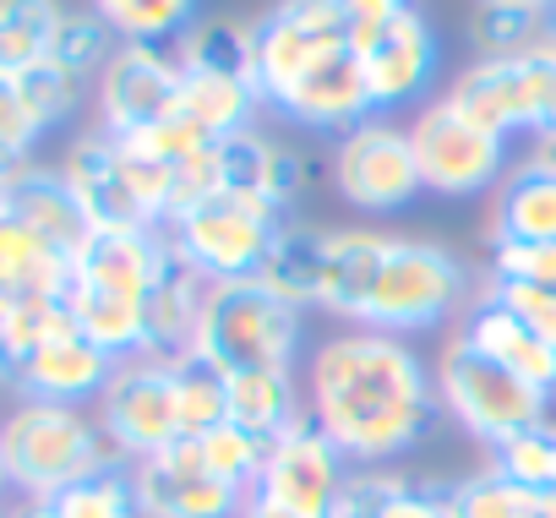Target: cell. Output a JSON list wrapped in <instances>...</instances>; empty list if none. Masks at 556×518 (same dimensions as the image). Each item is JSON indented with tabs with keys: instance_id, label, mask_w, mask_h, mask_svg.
Instances as JSON below:
<instances>
[{
	"instance_id": "1",
	"label": "cell",
	"mask_w": 556,
	"mask_h": 518,
	"mask_svg": "<svg viewBox=\"0 0 556 518\" xmlns=\"http://www.w3.org/2000/svg\"><path fill=\"white\" fill-rule=\"evenodd\" d=\"M306 415L355 469H393L437 426V377L426 355L377 328H339L306 361Z\"/></svg>"
},
{
	"instance_id": "2",
	"label": "cell",
	"mask_w": 556,
	"mask_h": 518,
	"mask_svg": "<svg viewBox=\"0 0 556 518\" xmlns=\"http://www.w3.org/2000/svg\"><path fill=\"white\" fill-rule=\"evenodd\" d=\"M256 88L273 115L328 137L377 115L339 0H278L256 17Z\"/></svg>"
},
{
	"instance_id": "3",
	"label": "cell",
	"mask_w": 556,
	"mask_h": 518,
	"mask_svg": "<svg viewBox=\"0 0 556 518\" xmlns=\"http://www.w3.org/2000/svg\"><path fill=\"white\" fill-rule=\"evenodd\" d=\"M0 458L12 469V491H23L28 502H50L66 485L121 464L93 409L39 399H17L0 415Z\"/></svg>"
},
{
	"instance_id": "4",
	"label": "cell",
	"mask_w": 556,
	"mask_h": 518,
	"mask_svg": "<svg viewBox=\"0 0 556 518\" xmlns=\"http://www.w3.org/2000/svg\"><path fill=\"white\" fill-rule=\"evenodd\" d=\"M306 344V312L273 295L262 279H229L207 285L202 328H197V361L235 371H295Z\"/></svg>"
},
{
	"instance_id": "5",
	"label": "cell",
	"mask_w": 556,
	"mask_h": 518,
	"mask_svg": "<svg viewBox=\"0 0 556 518\" xmlns=\"http://www.w3.org/2000/svg\"><path fill=\"white\" fill-rule=\"evenodd\" d=\"M475 279L458 256L437 240H415V235H388V251L377 263V279L366 290L361 323L355 328H377V333H426L442 328L447 317H464L475 301Z\"/></svg>"
},
{
	"instance_id": "6",
	"label": "cell",
	"mask_w": 556,
	"mask_h": 518,
	"mask_svg": "<svg viewBox=\"0 0 556 518\" xmlns=\"http://www.w3.org/2000/svg\"><path fill=\"white\" fill-rule=\"evenodd\" d=\"M437 404L442 415L458 420L464 437L502 447L507 437H518L534 420H551V399L540 388H529L523 377L502 371L496 361H485L464 333H447V344L437 350Z\"/></svg>"
},
{
	"instance_id": "7",
	"label": "cell",
	"mask_w": 556,
	"mask_h": 518,
	"mask_svg": "<svg viewBox=\"0 0 556 518\" xmlns=\"http://www.w3.org/2000/svg\"><path fill=\"white\" fill-rule=\"evenodd\" d=\"M447 99L485 126L491 137H545L556 115V55L551 50H518V55H475Z\"/></svg>"
},
{
	"instance_id": "8",
	"label": "cell",
	"mask_w": 556,
	"mask_h": 518,
	"mask_svg": "<svg viewBox=\"0 0 556 518\" xmlns=\"http://www.w3.org/2000/svg\"><path fill=\"white\" fill-rule=\"evenodd\" d=\"M278 224H285L278 213H267V207H256L235 191H213L207 202L169 218L164 235H169V251L186 268H197L207 285H229V279H256L262 274Z\"/></svg>"
},
{
	"instance_id": "9",
	"label": "cell",
	"mask_w": 556,
	"mask_h": 518,
	"mask_svg": "<svg viewBox=\"0 0 556 518\" xmlns=\"http://www.w3.org/2000/svg\"><path fill=\"white\" fill-rule=\"evenodd\" d=\"M93 415H99V426H104V437H110L121 464H137V458H153V453L186 442L175 361H159V355L121 361L110 388L99 393Z\"/></svg>"
},
{
	"instance_id": "10",
	"label": "cell",
	"mask_w": 556,
	"mask_h": 518,
	"mask_svg": "<svg viewBox=\"0 0 556 518\" xmlns=\"http://www.w3.org/2000/svg\"><path fill=\"white\" fill-rule=\"evenodd\" d=\"M409 142H415L420 186L431 197H485L507 175V142L475 126L447 93L415 110Z\"/></svg>"
},
{
	"instance_id": "11",
	"label": "cell",
	"mask_w": 556,
	"mask_h": 518,
	"mask_svg": "<svg viewBox=\"0 0 556 518\" xmlns=\"http://www.w3.org/2000/svg\"><path fill=\"white\" fill-rule=\"evenodd\" d=\"M333 186L361 213H399V207H409L426 191L409 126H399L393 115H366L361 126L333 137Z\"/></svg>"
},
{
	"instance_id": "12",
	"label": "cell",
	"mask_w": 556,
	"mask_h": 518,
	"mask_svg": "<svg viewBox=\"0 0 556 518\" xmlns=\"http://www.w3.org/2000/svg\"><path fill=\"white\" fill-rule=\"evenodd\" d=\"M180 77H186V66H180L175 45H121L115 61L93 83L99 131L137 137V131L169 121L175 99H180Z\"/></svg>"
},
{
	"instance_id": "13",
	"label": "cell",
	"mask_w": 556,
	"mask_h": 518,
	"mask_svg": "<svg viewBox=\"0 0 556 518\" xmlns=\"http://www.w3.org/2000/svg\"><path fill=\"white\" fill-rule=\"evenodd\" d=\"M61 175H66L88 229H159V213H153L121 137H110L99 126L72 137V148L61 153Z\"/></svg>"
},
{
	"instance_id": "14",
	"label": "cell",
	"mask_w": 556,
	"mask_h": 518,
	"mask_svg": "<svg viewBox=\"0 0 556 518\" xmlns=\"http://www.w3.org/2000/svg\"><path fill=\"white\" fill-rule=\"evenodd\" d=\"M350 458L339 453V442L306 415L295 420L290 431H278L267 442V458H262V475H256V491L251 496H267L278 507H295V513H312V518H328L344 480H350Z\"/></svg>"
},
{
	"instance_id": "15",
	"label": "cell",
	"mask_w": 556,
	"mask_h": 518,
	"mask_svg": "<svg viewBox=\"0 0 556 518\" xmlns=\"http://www.w3.org/2000/svg\"><path fill=\"white\" fill-rule=\"evenodd\" d=\"M355 55L366 66V88H371V110L393 115L404 104H426L437 66H442V39L431 28V17L420 7L399 12L393 23L371 28L355 39Z\"/></svg>"
},
{
	"instance_id": "16",
	"label": "cell",
	"mask_w": 556,
	"mask_h": 518,
	"mask_svg": "<svg viewBox=\"0 0 556 518\" xmlns=\"http://www.w3.org/2000/svg\"><path fill=\"white\" fill-rule=\"evenodd\" d=\"M131 485H137L142 518H240L245 507V491L224 485L202 464L197 442H175L153 458H137Z\"/></svg>"
},
{
	"instance_id": "17",
	"label": "cell",
	"mask_w": 556,
	"mask_h": 518,
	"mask_svg": "<svg viewBox=\"0 0 556 518\" xmlns=\"http://www.w3.org/2000/svg\"><path fill=\"white\" fill-rule=\"evenodd\" d=\"M306 186H312V164L290 142H278L256 126L218 142V191H235L278 218H290V207L306 197Z\"/></svg>"
},
{
	"instance_id": "18",
	"label": "cell",
	"mask_w": 556,
	"mask_h": 518,
	"mask_svg": "<svg viewBox=\"0 0 556 518\" xmlns=\"http://www.w3.org/2000/svg\"><path fill=\"white\" fill-rule=\"evenodd\" d=\"M485 240L496 245H551L556 240V159L551 153H529L518 159L502 186L491 191V218H485Z\"/></svg>"
},
{
	"instance_id": "19",
	"label": "cell",
	"mask_w": 556,
	"mask_h": 518,
	"mask_svg": "<svg viewBox=\"0 0 556 518\" xmlns=\"http://www.w3.org/2000/svg\"><path fill=\"white\" fill-rule=\"evenodd\" d=\"M121 361H110L99 344H88L77 328L55 333L17 377V399H39V404H77V409H93L99 393L110 388Z\"/></svg>"
},
{
	"instance_id": "20",
	"label": "cell",
	"mask_w": 556,
	"mask_h": 518,
	"mask_svg": "<svg viewBox=\"0 0 556 518\" xmlns=\"http://www.w3.org/2000/svg\"><path fill=\"white\" fill-rule=\"evenodd\" d=\"M458 333L485 355V361H496L502 371H513V377H523L529 388H540L545 399L556 393V350L523 323V317H513L502 301H491L485 290L469 301V312L458 317Z\"/></svg>"
},
{
	"instance_id": "21",
	"label": "cell",
	"mask_w": 556,
	"mask_h": 518,
	"mask_svg": "<svg viewBox=\"0 0 556 518\" xmlns=\"http://www.w3.org/2000/svg\"><path fill=\"white\" fill-rule=\"evenodd\" d=\"M333 235L328 224H306V218H285L267 245V263H262V285L273 295H285L301 312L323 306V285H328V256H333Z\"/></svg>"
},
{
	"instance_id": "22",
	"label": "cell",
	"mask_w": 556,
	"mask_h": 518,
	"mask_svg": "<svg viewBox=\"0 0 556 518\" xmlns=\"http://www.w3.org/2000/svg\"><path fill=\"white\" fill-rule=\"evenodd\" d=\"M7 207H12L28 229H39L50 245H61L66 256H77L83 240L93 235L88 218H83V207H77V197H72V186H66V175H61V164H39V159L23 164V169L12 175Z\"/></svg>"
},
{
	"instance_id": "23",
	"label": "cell",
	"mask_w": 556,
	"mask_h": 518,
	"mask_svg": "<svg viewBox=\"0 0 556 518\" xmlns=\"http://www.w3.org/2000/svg\"><path fill=\"white\" fill-rule=\"evenodd\" d=\"M72 256L50 245L39 229H28L12 207H0V306L28 295H66Z\"/></svg>"
},
{
	"instance_id": "24",
	"label": "cell",
	"mask_w": 556,
	"mask_h": 518,
	"mask_svg": "<svg viewBox=\"0 0 556 518\" xmlns=\"http://www.w3.org/2000/svg\"><path fill=\"white\" fill-rule=\"evenodd\" d=\"M262 88L251 77H218V72H186L180 77V99H175V115L202 131L207 142H229L240 131L256 126L262 115Z\"/></svg>"
},
{
	"instance_id": "25",
	"label": "cell",
	"mask_w": 556,
	"mask_h": 518,
	"mask_svg": "<svg viewBox=\"0 0 556 518\" xmlns=\"http://www.w3.org/2000/svg\"><path fill=\"white\" fill-rule=\"evenodd\" d=\"M202 301H207V279L169 251L159 285L148 290V355H159V361L191 355L197 328H202Z\"/></svg>"
},
{
	"instance_id": "26",
	"label": "cell",
	"mask_w": 556,
	"mask_h": 518,
	"mask_svg": "<svg viewBox=\"0 0 556 518\" xmlns=\"http://www.w3.org/2000/svg\"><path fill=\"white\" fill-rule=\"evenodd\" d=\"M388 251V235L382 229H339L333 235V256H328V285H323V306L333 323L355 328L361 323V306H366V290L377 279V263Z\"/></svg>"
},
{
	"instance_id": "27",
	"label": "cell",
	"mask_w": 556,
	"mask_h": 518,
	"mask_svg": "<svg viewBox=\"0 0 556 518\" xmlns=\"http://www.w3.org/2000/svg\"><path fill=\"white\" fill-rule=\"evenodd\" d=\"M229 420L256 431L262 442H273L278 431L306 420V399H301L295 371H235L229 377Z\"/></svg>"
},
{
	"instance_id": "28",
	"label": "cell",
	"mask_w": 556,
	"mask_h": 518,
	"mask_svg": "<svg viewBox=\"0 0 556 518\" xmlns=\"http://www.w3.org/2000/svg\"><path fill=\"white\" fill-rule=\"evenodd\" d=\"M66 0H0V77L17 83L50 61Z\"/></svg>"
},
{
	"instance_id": "29",
	"label": "cell",
	"mask_w": 556,
	"mask_h": 518,
	"mask_svg": "<svg viewBox=\"0 0 556 518\" xmlns=\"http://www.w3.org/2000/svg\"><path fill=\"white\" fill-rule=\"evenodd\" d=\"M66 328H72L66 295H28V301H7V306H0V388L17 393L23 366L55 333H66Z\"/></svg>"
},
{
	"instance_id": "30",
	"label": "cell",
	"mask_w": 556,
	"mask_h": 518,
	"mask_svg": "<svg viewBox=\"0 0 556 518\" xmlns=\"http://www.w3.org/2000/svg\"><path fill=\"white\" fill-rule=\"evenodd\" d=\"M175 55H180L186 72H218V77H251L256 83V23L197 17L175 39Z\"/></svg>"
},
{
	"instance_id": "31",
	"label": "cell",
	"mask_w": 556,
	"mask_h": 518,
	"mask_svg": "<svg viewBox=\"0 0 556 518\" xmlns=\"http://www.w3.org/2000/svg\"><path fill=\"white\" fill-rule=\"evenodd\" d=\"M88 7L115 28L121 45H175L197 23L202 0H88Z\"/></svg>"
},
{
	"instance_id": "32",
	"label": "cell",
	"mask_w": 556,
	"mask_h": 518,
	"mask_svg": "<svg viewBox=\"0 0 556 518\" xmlns=\"http://www.w3.org/2000/svg\"><path fill=\"white\" fill-rule=\"evenodd\" d=\"M115 50H121V39H115V28H110L93 7H66V23H61V34H55L50 61L66 66L72 77H83V83L93 88L99 72L115 61Z\"/></svg>"
},
{
	"instance_id": "33",
	"label": "cell",
	"mask_w": 556,
	"mask_h": 518,
	"mask_svg": "<svg viewBox=\"0 0 556 518\" xmlns=\"http://www.w3.org/2000/svg\"><path fill=\"white\" fill-rule=\"evenodd\" d=\"M447 507L453 518H540V491H523L518 480L485 464L480 475L447 485Z\"/></svg>"
},
{
	"instance_id": "34",
	"label": "cell",
	"mask_w": 556,
	"mask_h": 518,
	"mask_svg": "<svg viewBox=\"0 0 556 518\" xmlns=\"http://www.w3.org/2000/svg\"><path fill=\"white\" fill-rule=\"evenodd\" d=\"M50 507L61 518H142L137 485H131V464H110V469L66 485L61 496H50Z\"/></svg>"
},
{
	"instance_id": "35",
	"label": "cell",
	"mask_w": 556,
	"mask_h": 518,
	"mask_svg": "<svg viewBox=\"0 0 556 518\" xmlns=\"http://www.w3.org/2000/svg\"><path fill=\"white\" fill-rule=\"evenodd\" d=\"M197 453H202V464L224 480V485H235V491H256V475H262V458H267V442L256 437V431H245V426H235V420H218L213 431H202L197 437Z\"/></svg>"
},
{
	"instance_id": "36",
	"label": "cell",
	"mask_w": 556,
	"mask_h": 518,
	"mask_svg": "<svg viewBox=\"0 0 556 518\" xmlns=\"http://www.w3.org/2000/svg\"><path fill=\"white\" fill-rule=\"evenodd\" d=\"M491 469H502L523 491H556V420H534L502 447H491Z\"/></svg>"
},
{
	"instance_id": "37",
	"label": "cell",
	"mask_w": 556,
	"mask_h": 518,
	"mask_svg": "<svg viewBox=\"0 0 556 518\" xmlns=\"http://www.w3.org/2000/svg\"><path fill=\"white\" fill-rule=\"evenodd\" d=\"M180 377V420H186V442H197L202 431H213L218 420H229V377L197 355L175 361Z\"/></svg>"
},
{
	"instance_id": "38",
	"label": "cell",
	"mask_w": 556,
	"mask_h": 518,
	"mask_svg": "<svg viewBox=\"0 0 556 518\" xmlns=\"http://www.w3.org/2000/svg\"><path fill=\"white\" fill-rule=\"evenodd\" d=\"M469 39H475L480 55L540 50V39H545V12H523V7H496V0H475Z\"/></svg>"
},
{
	"instance_id": "39",
	"label": "cell",
	"mask_w": 556,
	"mask_h": 518,
	"mask_svg": "<svg viewBox=\"0 0 556 518\" xmlns=\"http://www.w3.org/2000/svg\"><path fill=\"white\" fill-rule=\"evenodd\" d=\"M17 93H23L28 115L39 121V131L50 137V131H61V126H66V121L83 110V99H88V83H83V77H72L66 66L45 61V66H34L28 77H17Z\"/></svg>"
},
{
	"instance_id": "40",
	"label": "cell",
	"mask_w": 556,
	"mask_h": 518,
	"mask_svg": "<svg viewBox=\"0 0 556 518\" xmlns=\"http://www.w3.org/2000/svg\"><path fill=\"white\" fill-rule=\"evenodd\" d=\"M39 142H45V131H39V121L28 115L17 83L0 77V164H7V169L34 164V148H39Z\"/></svg>"
},
{
	"instance_id": "41",
	"label": "cell",
	"mask_w": 556,
	"mask_h": 518,
	"mask_svg": "<svg viewBox=\"0 0 556 518\" xmlns=\"http://www.w3.org/2000/svg\"><path fill=\"white\" fill-rule=\"evenodd\" d=\"M491 301H502L513 317H523L551 350H556V290H540V285H513V279H491L485 274V285H480Z\"/></svg>"
},
{
	"instance_id": "42",
	"label": "cell",
	"mask_w": 556,
	"mask_h": 518,
	"mask_svg": "<svg viewBox=\"0 0 556 518\" xmlns=\"http://www.w3.org/2000/svg\"><path fill=\"white\" fill-rule=\"evenodd\" d=\"M485 274H491V279H513V285L556 290V240H551V245H496Z\"/></svg>"
},
{
	"instance_id": "43",
	"label": "cell",
	"mask_w": 556,
	"mask_h": 518,
	"mask_svg": "<svg viewBox=\"0 0 556 518\" xmlns=\"http://www.w3.org/2000/svg\"><path fill=\"white\" fill-rule=\"evenodd\" d=\"M240 518H312V513H295V507H278V502H267V496H245Z\"/></svg>"
},
{
	"instance_id": "44",
	"label": "cell",
	"mask_w": 556,
	"mask_h": 518,
	"mask_svg": "<svg viewBox=\"0 0 556 518\" xmlns=\"http://www.w3.org/2000/svg\"><path fill=\"white\" fill-rule=\"evenodd\" d=\"M12 518H61V513H55L50 502H23V507H17Z\"/></svg>"
},
{
	"instance_id": "45",
	"label": "cell",
	"mask_w": 556,
	"mask_h": 518,
	"mask_svg": "<svg viewBox=\"0 0 556 518\" xmlns=\"http://www.w3.org/2000/svg\"><path fill=\"white\" fill-rule=\"evenodd\" d=\"M496 7H523V12H551L556 0H496Z\"/></svg>"
},
{
	"instance_id": "46",
	"label": "cell",
	"mask_w": 556,
	"mask_h": 518,
	"mask_svg": "<svg viewBox=\"0 0 556 518\" xmlns=\"http://www.w3.org/2000/svg\"><path fill=\"white\" fill-rule=\"evenodd\" d=\"M540 50H551V55H556V7L545 12V39H540Z\"/></svg>"
},
{
	"instance_id": "47",
	"label": "cell",
	"mask_w": 556,
	"mask_h": 518,
	"mask_svg": "<svg viewBox=\"0 0 556 518\" xmlns=\"http://www.w3.org/2000/svg\"><path fill=\"white\" fill-rule=\"evenodd\" d=\"M12 175H17V169H7V164H0V207H7V191H12Z\"/></svg>"
},
{
	"instance_id": "48",
	"label": "cell",
	"mask_w": 556,
	"mask_h": 518,
	"mask_svg": "<svg viewBox=\"0 0 556 518\" xmlns=\"http://www.w3.org/2000/svg\"><path fill=\"white\" fill-rule=\"evenodd\" d=\"M12 496V469H7V458H0V502Z\"/></svg>"
},
{
	"instance_id": "49",
	"label": "cell",
	"mask_w": 556,
	"mask_h": 518,
	"mask_svg": "<svg viewBox=\"0 0 556 518\" xmlns=\"http://www.w3.org/2000/svg\"><path fill=\"white\" fill-rule=\"evenodd\" d=\"M540 148H545V153H556V115H551V126H545V137H540Z\"/></svg>"
},
{
	"instance_id": "50",
	"label": "cell",
	"mask_w": 556,
	"mask_h": 518,
	"mask_svg": "<svg viewBox=\"0 0 556 518\" xmlns=\"http://www.w3.org/2000/svg\"><path fill=\"white\" fill-rule=\"evenodd\" d=\"M540 153H545V148H540ZM551 159H556V153H551Z\"/></svg>"
},
{
	"instance_id": "51",
	"label": "cell",
	"mask_w": 556,
	"mask_h": 518,
	"mask_svg": "<svg viewBox=\"0 0 556 518\" xmlns=\"http://www.w3.org/2000/svg\"><path fill=\"white\" fill-rule=\"evenodd\" d=\"M0 518H7V513H0Z\"/></svg>"
}]
</instances>
